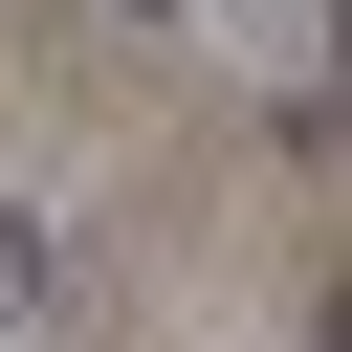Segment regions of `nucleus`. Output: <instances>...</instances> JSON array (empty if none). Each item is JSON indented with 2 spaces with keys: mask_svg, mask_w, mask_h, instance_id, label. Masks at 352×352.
Segmentation results:
<instances>
[{
  "mask_svg": "<svg viewBox=\"0 0 352 352\" xmlns=\"http://www.w3.org/2000/svg\"><path fill=\"white\" fill-rule=\"evenodd\" d=\"M110 22H198V0H110Z\"/></svg>",
  "mask_w": 352,
  "mask_h": 352,
  "instance_id": "f03ea898",
  "label": "nucleus"
},
{
  "mask_svg": "<svg viewBox=\"0 0 352 352\" xmlns=\"http://www.w3.org/2000/svg\"><path fill=\"white\" fill-rule=\"evenodd\" d=\"M330 352H352V286H330Z\"/></svg>",
  "mask_w": 352,
  "mask_h": 352,
  "instance_id": "7ed1b4c3",
  "label": "nucleus"
},
{
  "mask_svg": "<svg viewBox=\"0 0 352 352\" xmlns=\"http://www.w3.org/2000/svg\"><path fill=\"white\" fill-rule=\"evenodd\" d=\"M44 286H66V242H44V220H0V352L44 330Z\"/></svg>",
  "mask_w": 352,
  "mask_h": 352,
  "instance_id": "f257e3e1",
  "label": "nucleus"
}]
</instances>
